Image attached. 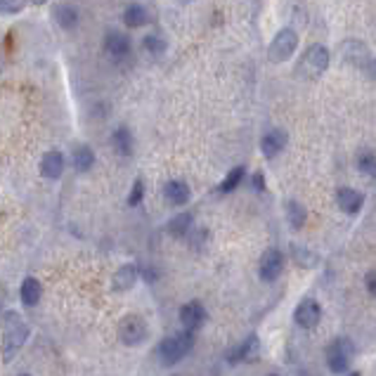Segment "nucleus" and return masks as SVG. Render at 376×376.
<instances>
[{
    "label": "nucleus",
    "instance_id": "6ab92c4d",
    "mask_svg": "<svg viewBox=\"0 0 376 376\" xmlns=\"http://www.w3.org/2000/svg\"><path fill=\"white\" fill-rule=\"evenodd\" d=\"M41 296H43V289H41V282H38L36 277H27V280L22 282V287H19V298H22V303L27 308L38 306Z\"/></svg>",
    "mask_w": 376,
    "mask_h": 376
},
{
    "label": "nucleus",
    "instance_id": "f3484780",
    "mask_svg": "<svg viewBox=\"0 0 376 376\" xmlns=\"http://www.w3.org/2000/svg\"><path fill=\"white\" fill-rule=\"evenodd\" d=\"M140 280V268L138 265H133V263H126V265H121L119 270H116V275H114V289L116 291H128V289H133L135 287V282Z\"/></svg>",
    "mask_w": 376,
    "mask_h": 376
},
{
    "label": "nucleus",
    "instance_id": "412c9836",
    "mask_svg": "<svg viewBox=\"0 0 376 376\" xmlns=\"http://www.w3.org/2000/svg\"><path fill=\"white\" fill-rule=\"evenodd\" d=\"M133 135L131 131H128L126 126L116 128V131L112 133V147L116 149V154H121V157H131L133 154Z\"/></svg>",
    "mask_w": 376,
    "mask_h": 376
},
{
    "label": "nucleus",
    "instance_id": "2eb2a0df",
    "mask_svg": "<svg viewBox=\"0 0 376 376\" xmlns=\"http://www.w3.org/2000/svg\"><path fill=\"white\" fill-rule=\"evenodd\" d=\"M166 230H168V235L171 237H190V232L194 230V216L190 211H180V213H175V216L168 220V225H166Z\"/></svg>",
    "mask_w": 376,
    "mask_h": 376
},
{
    "label": "nucleus",
    "instance_id": "7ed1b4c3",
    "mask_svg": "<svg viewBox=\"0 0 376 376\" xmlns=\"http://www.w3.org/2000/svg\"><path fill=\"white\" fill-rule=\"evenodd\" d=\"M8 324H5V339H3V358L10 362L17 355V350L24 346L29 336V327L22 322V317L15 313H8Z\"/></svg>",
    "mask_w": 376,
    "mask_h": 376
},
{
    "label": "nucleus",
    "instance_id": "c9c22d12",
    "mask_svg": "<svg viewBox=\"0 0 376 376\" xmlns=\"http://www.w3.org/2000/svg\"><path fill=\"white\" fill-rule=\"evenodd\" d=\"M348 376H362V374H360V372H350Z\"/></svg>",
    "mask_w": 376,
    "mask_h": 376
},
{
    "label": "nucleus",
    "instance_id": "4c0bfd02",
    "mask_svg": "<svg viewBox=\"0 0 376 376\" xmlns=\"http://www.w3.org/2000/svg\"><path fill=\"white\" fill-rule=\"evenodd\" d=\"M265 376H280V374H275V372H272V374H265Z\"/></svg>",
    "mask_w": 376,
    "mask_h": 376
},
{
    "label": "nucleus",
    "instance_id": "6e6552de",
    "mask_svg": "<svg viewBox=\"0 0 376 376\" xmlns=\"http://www.w3.org/2000/svg\"><path fill=\"white\" fill-rule=\"evenodd\" d=\"M294 320L301 329H315L322 320V306L315 301V298H303L296 306Z\"/></svg>",
    "mask_w": 376,
    "mask_h": 376
},
{
    "label": "nucleus",
    "instance_id": "c85d7f7f",
    "mask_svg": "<svg viewBox=\"0 0 376 376\" xmlns=\"http://www.w3.org/2000/svg\"><path fill=\"white\" fill-rule=\"evenodd\" d=\"M27 8V0H0V15H17Z\"/></svg>",
    "mask_w": 376,
    "mask_h": 376
},
{
    "label": "nucleus",
    "instance_id": "39448f33",
    "mask_svg": "<svg viewBox=\"0 0 376 376\" xmlns=\"http://www.w3.org/2000/svg\"><path fill=\"white\" fill-rule=\"evenodd\" d=\"M296 48H298V34H296V31L291 27L280 29V34L272 38L270 48H268V57H270V62H275V64L287 62L289 57L296 53Z\"/></svg>",
    "mask_w": 376,
    "mask_h": 376
},
{
    "label": "nucleus",
    "instance_id": "4468645a",
    "mask_svg": "<svg viewBox=\"0 0 376 376\" xmlns=\"http://www.w3.org/2000/svg\"><path fill=\"white\" fill-rule=\"evenodd\" d=\"M41 173H43V178H48V180L62 178V173H64V154L60 152V149H53V152H48L41 159Z\"/></svg>",
    "mask_w": 376,
    "mask_h": 376
},
{
    "label": "nucleus",
    "instance_id": "f8f14e48",
    "mask_svg": "<svg viewBox=\"0 0 376 376\" xmlns=\"http://www.w3.org/2000/svg\"><path fill=\"white\" fill-rule=\"evenodd\" d=\"M287 133L280 131V128H272L261 138V152L265 159H275L282 154V149L287 147Z\"/></svg>",
    "mask_w": 376,
    "mask_h": 376
},
{
    "label": "nucleus",
    "instance_id": "a211bd4d",
    "mask_svg": "<svg viewBox=\"0 0 376 376\" xmlns=\"http://www.w3.org/2000/svg\"><path fill=\"white\" fill-rule=\"evenodd\" d=\"M258 348V336H249V339H244L242 343H237L235 348H230L228 353H225V360L230 362V365H239V362H246L251 358V355L256 353Z\"/></svg>",
    "mask_w": 376,
    "mask_h": 376
},
{
    "label": "nucleus",
    "instance_id": "f257e3e1",
    "mask_svg": "<svg viewBox=\"0 0 376 376\" xmlns=\"http://www.w3.org/2000/svg\"><path fill=\"white\" fill-rule=\"evenodd\" d=\"M192 348H194V334L185 329V332L166 336L159 343V358L164 365H178L180 360L192 353Z\"/></svg>",
    "mask_w": 376,
    "mask_h": 376
},
{
    "label": "nucleus",
    "instance_id": "bb28decb",
    "mask_svg": "<svg viewBox=\"0 0 376 376\" xmlns=\"http://www.w3.org/2000/svg\"><path fill=\"white\" fill-rule=\"evenodd\" d=\"M142 48H145L149 55L159 57V55L166 53L168 43H166V38L161 36V34H147L145 38H142Z\"/></svg>",
    "mask_w": 376,
    "mask_h": 376
},
{
    "label": "nucleus",
    "instance_id": "b1692460",
    "mask_svg": "<svg viewBox=\"0 0 376 376\" xmlns=\"http://www.w3.org/2000/svg\"><path fill=\"white\" fill-rule=\"evenodd\" d=\"M289 256H291V261L298 265V268H315V265H317V256L310 249H306V246L291 244L289 246Z\"/></svg>",
    "mask_w": 376,
    "mask_h": 376
},
{
    "label": "nucleus",
    "instance_id": "9b49d317",
    "mask_svg": "<svg viewBox=\"0 0 376 376\" xmlns=\"http://www.w3.org/2000/svg\"><path fill=\"white\" fill-rule=\"evenodd\" d=\"M336 204H339V209L343 213L355 216V213L365 206V194L358 192L355 187H341V190L336 192Z\"/></svg>",
    "mask_w": 376,
    "mask_h": 376
},
{
    "label": "nucleus",
    "instance_id": "f03ea898",
    "mask_svg": "<svg viewBox=\"0 0 376 376\" xmlns=\"http://www.w3.org/2000/svg\"><path fill=\"white\" fill-rule=\"evenodd\" d=\"M327 67H329V50L324 48V45L315 43V45H310L306 53H303L301 60H298L296 74L301 76V79L315 81V79H320L324 71H327Z\"/></svg>",
    "mask_w": 376,
    "mask_h": 376
},
{
    "label": "nucleus",
    "instance_id": "cd10ccee",
    "mask_svg": "<svg viewBox=\"0 0 376 376\" xmlns=\"http://www.w3.org/2000/svg\"><path fill=\"white\" fill-rule=\"evenodd\" d=\"M358 168H360V173L369 175V178H376V154H372V152H360Z\"/></svg>",
    "mask_w": 376,
    "mask_h": 376
},
{
    "label": "nucleus",
    "instance_id": "2f4dec72",
    "mask_svg": "<svg viewBox=\"0 0 376 376\" xmlns=\"http://www.w3.org/2000/svg\"><path fill=\"white\" fill-rule=\"evenodd\" d=\"M251 187H254L256 192H265V178H263V173H254V175H251Z\"/></svg>",
    "mask_w": 376,
    "mask_h": 376
},
{
    "label": "nucleus",
    "instance_id": "1a4fd4ad",
    "mask_svg": "<svg viewBox=\"0 0 376 376\" xmlns=\"http://www.w3.org/2000/svg\"><path fill=\"white\" fill-rule=\"evenodd\" d=\"M131 50H133V43H131V38L123 34V31H107V36H105V53L112 57L114 62L126 60V57L131 55Z\"/></svg>",
    "mask_w": 376,
    "mask_h": 376
},
{
    "label": "nucleus",
    "instance_id": "a878e982",
    "mask_svg": "<svg viewBox=\"0 0 376 376\" xmlns=\"http://www.w3.org/2000/svg\"><path fill=\"white\" fill-rule=\"evenodd\" d=\"M244 175H246V168H244V166H235L228 175H225V180H223V183H220L218 192H220V194H230V192H235L237 187L242 185Z\"/></svg>",
    "mask_w": 376,
    "mask_h": 376
},
{
    "label": "nucleus",
    "instance_id": "0eeeda50",
    "mask_svg": "<svg viewBox=\"0 0 376 376\" xmlns=\"http://www.w3.org/2000/svg\"><path fill=\"white\" fill-rule=\"evenodd\" d=\"M284 265H287V258L280 249H268L265 254L261 256V263H258V275H261L263 282H275L282 277L284 272Z\"/></svg>",
    "mask_w": 376,
    "mask_h": 376
},
{
    "label": "nucleus",
    "instance_id": "7c9ffc66",
    "mask_svg": "<svg viewBox=\"0 0 376 376\" xmlns=\"http://www.w3.org/2000/svg\"><path fill=\"white\" fill-rule=\"evenodd\" d=\"M365 289L369 296H376V268H372L365 275Z\"/></svg>",
    "mask_w": 376,
    "mask_h": 376
},
{
    "label": "nucleus",
    "instance_id": "e433bc0d",
    "mask_svg": "<svg viewBox=\"0 0 376 376\" xmlns=\"http://www.w3.org/2000/svg\"><path fill=\"white\" fill-rule=\"evenodd\" d=\"M298 376H310L308 372H298Z\"/></svg>",
    "mask_w": 376,
    "mask_h": 376
},
{
    "label": "nucleus",
    "instance_id": "58836bf2",
    "mask_svg": "<svg viewBox=\"0 0 376 376\" xmlns=\"http://www.w3.org/2000/svg\"><path fill=\"white\" fill-rule=\"evenodd\" d=\"M19 376H29V374H19Z\"/></svg>",
    "mask_w": 376,
    "mask_h": 376
},
{
    "label": "nucleus",
    "instance_id": "72a5a7b5",
    "mask_svg": "<svg viewBox=\"0 0 376 376\" xmlns=\"http://www.w3.org/2000/svg\"><path fill=\"white\" fill-rule=\"evenodd\" d=\"M369 71H372V74H374V76H376V60H374V62H372V67H369Z\"/></svg>",
    "mask_w": 376,
    "mask_h": 376
},
{
    "label": "nucleus",
    "instance_id": "ddd939ff",
    "mask_svg": "<svg viewBox=\"0 0 376 376\" xmlns=\"http://www.w3.org/2000/svg\"><path fill=\"white\" fill-rule=\"evenodd\" d=\"M190 197H192V192L183 180H168L164 185V199L171 206H185L190 202Z\"/></svg>",
    "mask_w": 376,
    "mask_h": 376
},
{
    "label": "nucleus",
    "instance_id": "473e14b6",
    "mask_svg": "<svg viewBox=\"0 0 376 376\" xmlns=\"http://www.w3.org/2000/svg\"><path fill=\"white\" fill-rule=\"evenodd\" d=\"M142 277H145L147 282H154V280H157V272H154L152 268H149V270H145V272H142Z\"/></svg>",
    "mask_w": 376,
    "mask_h": 376
},
{
    "label": "nucleus",
    "instance_id": "f704fd0d",
    "mask_svg": "<svg viewBox=\"0 0 376 376\" xmlns=\"http://www.w3.org/2000/svg\"><path fill=\"white\" fill-rule=\"evenodd\" d=\"M31 3H34V5H45L48 0H31Z\"/></svg>",
    "mask_w": 376,
    "mask_h": 376
},
{
    "label": "nucleus",
    "instance_id": "c756f323",
    "mask_svg": "<svg viewBox=\"0 0 376 376\" xmlns=\"http://www.w3.org/2000/svg\"><path fill=\"white\" fill-rule=\"evenodd\" d=\"M142 197H145V183H142V178H138L131 187V194H128V206H140Z\"/></svg>",
    "mask_w": 376,
    "mask_h": 376
},
{
    "label": "nucleus",
    "instance_id": "393cba45",
    "mask_svg": "<svg viewBox=\"0 0 376 376\" xmlns=\"http://www.w3.org/2000/svg\"><path fill=\"white\" fill-rule=\"evenodd\" d=\"M353 48L355 50H350V45L346 43L341 48V53H343V60L350 62V64H355V67H365V64L369 62V53H367V48L362 43H353Z\"/></svg>",
    "mask_w": 376,
    "mask_h": 376
},
{
    "label": "nucleus",
    "instance_id": "aec40b11",
    "mask_svg": "<svg viewBox=\"0 0 376 376\" xmlns=\"http://www.w3.org/2000/svg\"><path fill=\"white\" fill-rule=\"evenodd\" d=\"M149 22V12L142 8L140 3H131L126 10H123V24L128 29H140Z\"/></svg>",
    "mask_w": 376,
    "mask_h": 376
},
{
    "label": "nucleus",
    "instance_id": "5701e85b",
    "mask_svg": "<svg viewBox=\"0 0 376 376\" xmlns=\"http://www.w3.org/2000/svg\"><path fill=\"white\" fill-rule=\"evenodd\" d=\"M287 220H289V225L294 230H301L303 225H306V220H308V211H306V206H301L296 202V199H289L287 202Z\"/></svg>",
    "mask_w": 376,
    "mask_h": 376
},
{
    "label": "nucleus",
    "instance_id": "20e7f679",
    "mask_svg": "<svg viewBox=\"0 0 376 376\" xmlns=\"http://www.w3.org/2000/svg\"><path fill=\"white\" fill-rule=\"evenodd\" d=\"M353 355L355 348L348 339H334L324 350V362H327V369L332 374H343L353 362Z\"/></svg>",
    "mask_w": 376,
    "mask_h": 376
},
{
    "label": "nucleus",
    "instance_id": "423d86ee",
    "mask_svg": "<svg viewBox=\"0 0 376 376\" xmlns=\"http://www.w3.org/2000/svg\"><path fill=\"white\" fill-rule=\"evenodd\" d=\"M149 336L147 322L140 315H126L119 324V339L126 346H142Z\"/></svg>",
    "mask_w": 376,
    "mask_h": 376
},
{
    "label": "nucleus",
    "instance_id": "4be33fe9",
    "mask_svg": "<svg viewBox=\"0 0 376 376\" xmlns=\"http://www.w3.org/2000/svg\"><path fill=\"white\" fill-rule=\"evenodd\" d=\"M71 161H74V168L79 173H88L90 168L95 166V152L88 145H81V147L74 149V157H71Z\"/></svg>",
    "mask_w": 376,
    "mask_h": 376
},
{
    "label": "nucleus",
    "instance_id": "dca6fc26",
    "mask_svg": "<svg viewBox=\"0 0 376 376\" xmlns=\"http://www.w3.org/2000/svg\"><path fill=\"white\" fill-rule=\"evenodd\" d=\"M53 17H55V22L60 24V27H62L64 31H74L76 27H79V22H81L79 10H76L74 5H69V3H60V5H55Z\"/></svg>",
    "mask_w": 376,
    "mask_h": 376
},
{
    "label": "nucleus",
    "instance_id": "9d476101",
    "mask_svg": "<svg viewBox=\"0 0 376 376\" xmlns=\"http://www.w3.org/2000/svg\"><path fill=\"white\" fill-rule=\"evenodd\" d=\"M178 317H180V324H183L187 332H197V329L204 327L209 313H206V308L199 301H190V303H185V306L180 308Z\"/></svg>",
    "mask_w": 376,
    "mask_h": 376
}]
</instances>
